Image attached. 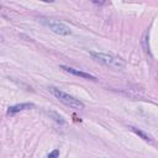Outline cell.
Instances as JSON below:
<instances>
[{"mask_svg":"<svg viewBox=\"0 0 158 158\" xmlns=\"http://www.w3.org/2000/svg\"><path fill=\"white\" fill-rule=\"evenodd\" d=\"M90 56L96 59L98 62L102 63L104 65L116 69V70H121L126 67V63L123 59H121L120 57H116L114 54H109V53H101V52H90Z\"/></svg>","mask_w":158,"mask_h":158,"instance_id":"6da1fadb","label":"cell"},{"mask_svg":"<svg viewBox=\"0 0 158 158\" xmlns=\"http://www.w3.org/2000/svg\"><path fill=\"white\" fill-rule=\"evenodd\" d=\"M48 91L57 100H59L62 104H64V105H67V106H69L72 109H84V106H85L79 99H75L74 96H72V95H69V94L59 90L56 86H48Z\"/></svg>","mask_w":158,"mask_h":158,"instance_id":"7a4b0ae2","label":"cell"},{"mask_svg":"<svg viewBox=\"0 0 158 158\" xmlns=\"http://www.w3.org/2000/svg\"><path fill=\"white\" fill-rule=\"evenodd\" d=\"M42 23L46 25L47 27H49V30H52L53 32L58 33V35H62V36H68L72 33L70 28L68 26H65L64 23L59 22V21H56V20H47V19H43L42 20Z\"/></svg>","mask_w":158,"mask_h":158,"instance_id":"3957f363","label":"cell"},{"mask_svg":"<svg viewBox=\"0 0 158 158\" xmlns=\"http://www.w3.org/2000/svg\"><path fill=\"white\" fill-rule=\"evenodd\" d=\"M60 69L65 70L67 73L69 74H73V75H77V77H80V78H84V79H88V80H93L95 81L96 80V77L89 74V73H85V72H81V70H78V69H74V68H70V67H67V65H60Z\"/></svg>","mask_w":158,"mask_h":158,"instance_id":"277c9868","label":"cell"},{"mask_svg":"<svg viewBox=\"0 0 158 158\" xmlns=\"http://www.w3.org/2000/svg\"><path fill=\"white\" fill-rule=\"evenodd\" d=\"M35 107L33 104H30V102H23V104H17V105H12L7 109V115H14L19 111H22V110H27V109H32Z\"/></svg>","mask_w":158,"mask_h":158,"instance_id":"5b68a950","label":"cell"},{"mask_svg":"<svg viewBox=\"0 0 158 158\" xmlns=\"http://www.w3.org/2000/svg\"><path fill=\"white\" fill-rule=\"evenodd\" d=\"M130 130H131L132 132H135L137 136H139L142 139H144L146 142L153 143V137H152L151 135H148V133H146V132H143L142 130H139V128H136V127H130Z\"/></svg>","mask_w":158,"mask_h":158,"instance_id":"8992f818","label":"cell"},{"mask_svg":"<svg viewBox=\"0 0 158 158\" xmlns=\"http://www.w3.org/2000/svg\"><path fill=\"white\" fill-rule=\"evenodd\" d=\"M59 157V151L58 149H54V151H52L46 158H58Z\"/></svg>","mask_w":158,"mask_h":158,"instance_id":"52a82bcc","label":"cell"}]
</instances>
